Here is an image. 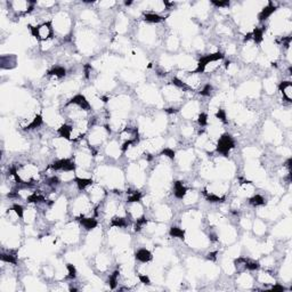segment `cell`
<instances>
[{
  "mask_svg": "<svg viewBox=\"0 0 292 292\" xmlns=\"http://www.w3.org/2000/svg\"><path fill=\"white\" fill-rule=\"evenodd\" d=\"M207 115L205 114H200V117H199V123H200L201 126H205L207 124Z\"/></svg>",
  "mask_w": 292,
  "mask_h": 292,
  "instance_id": "21",
  "label": "cell"
},
{
  "mask_svg": "<svg viewBox=\"0 0 292 292\" xmlns=\"http://www.w3.org/2000/svg\"><path fill=\"white\" fill-rule=\"evenodd\" d=\"M208 256H209V257H208V258H209V259H210V258H211V259H214H214H216V252H214V253H209Z\"/></svg>",
  "mask_w": 292,
  "mask_h": 292,
  "instance_id": "27",
  "label": "cell"
},
{
  "mask_svg": "<svg viewBox=\"0 0 292 292\" xmlns=\"http://www.w3.org/2000/svg\"><path fill=\"white\" fill-rule=\"evenodd\" d=\"M13 210H14V212L17 214L18 217H23V208H22V205L14 204Z\"/></svg>",
  "mask_w": 292,
  "mask_h": 292,
  "instance_id": "18",
  "label": "cell"
},
{
  "mask_svg": "<svg viewBox=\"0 0 292 292\" xmlns=\"http://www.w3.org/2000/svg\"><path fill=\"white\" fill-rule=\"evenodd\" d=\"M136 258H137L139 261L146 262V261H150V260L152 259V254H151V252H150L148 250H146V249H140L139 251L136 253Z\"/></svg>",
  "mask_w": 292,
  "mask_h": 292,
  "instance_id": "4",
  "label": "cell"
},
{
  "mask_svg": "<svg viewBox=\"0 0 292 292\" xmlns=\"http://www.w3.org/2000/svg\"><path fill=\"white\" fill-rule=\"evenodd\" d=\"M145 20L151 23H159L163 21V17L157 14H145Z\"/></svg>",
  "mask_w": 292,
  "mask_h": 292,
  "instance_id": "9",
  "label": "cell"
},
{
  "mask_svg": "<svg viewBox=\"0 0 292 292\" xmlns=\"http://www.w3.org/2000/svg\"><path fill=\"white\" fill-rule=\"evenodd\" d=\"M163 154L164 155H167V157H175V152L172 151V150H170V148H166V150H163Z\"/></svg>",
  "mask_w": 292,
  "mask_h": 292,
  "instance_id": "23",
  "label": "cell"
},
{
  "mask_svg": "<svg viewBox=\"0 0 292 292\" xmlns=\"http://www.w3.org/2000/svg\"><path fill=\"white\" fill-rule=\"evenodd\" d=\"M274 12H275V7L272 4H269L267 7H265V8L262 9V12L260 13V15H259V18H260V20H266V18L268 17V16H270Z\"/></svg>",
  "mask_w": 292,
  "mask_h": 292,
  "instance_id": "6",
  "label": "cell"
},
{
  "mask_svg": "<svg viewBox=\"0 0 292 292\" xmlns=\"http://www.w3.org/2000/svg\"><path fill=\"white\" fill-rule=\"evenodd\" d=\"M212 4L216 5V6H219V7H222V6H228L229 2L228 1H212Z\"/></svg>",
  "mask_w": 292,
  "mask_h": 292,
  "instance_id": "24",
  "label": "cell"
},
{
  "mask_svg": "<svg viewBox=\"0 0 292 292\" xmlns=\"http://www.w3.org/2000/svg\"><path fill=\"white\" fill-rule=\"evenodd\" d=\"M67 269H69V276H70V277H75V274H77L75 267H74L73 265L69 264V265H67Z\"/></svg>",
  "mask_w": 292,
  "mask_h": 292,
  "instance_id": "19",
  "label": "cell"
},
{
  "mask_svg": "<svg viewBox=\"0 0 292 292\" xmlns=\"http://www.w3.org/2000/svg\"><path fill=\"white\" fill-rule=\"evenodd\" d=\"M52 168L55 170H64V171H71L74 169V163L69 159H63L59 161H56L52 164Z\"/></svg>",
  "mask_w": 292,
  "mask_h": 292,
  "instance_id": "2",
  "label": "cell"
},
{
  "mask_svg": "<svg viewBox=\"0 0 292 292\" xmlns=\"http://www.w3.org/2000/svg\"><path fill=\"white\" fill-rule=\"evenodd\" d=\"M119 273L115 272L111 277H110V282H111V288H115V284H117V277H118Z\"/></svg>",
  "mask_w": 292,
  "mask_h": 292,
  "instance_id": "20",
  "label": "cell"
},
{
  "mask_svg": "<svg viewBox=\"0 0 292 292\" xmlns=\"http://www.w3.org/2000/svg\"><path fill=\"white\" fill-rule=\"evenodd\" d=\"M139 279L143 282V283H145V284H150V279H148V277L147 276H145V275H140L139 276Z\"/></svg>",
  "mask_w": 292,
  "mask_h": 292,
  "instance_id": "26",
  "label": "cell"
},
{
  "mask_svg": "<svg viewBox=\"0 0 292 292\" xmlns=\"http://www.w3.org/2000/svg\"><path fill=\"white\" fill-rule=\"evenodd\" d=\"M170 235L174 236V237H180V239H183L184 231L180 229V228H178V227H172L170 229Z\"/></svg>",
  "mask_w": 292,
  "mask_h": 292,
  "instance_id": "12",
  "label": "cell"
},
{
  "mask_svg": "<svg viewBox=\"0 0 292 292\" xmlns=\"http://www.w3.org/2000/svg\"><path fill=\"white\" fill-rule=\"evenodd\" d=\"M233 147H234V142L232 139V137L228 135H224L222 138L219 139L217 150H218V152L226 155L227 153L229 152V150Z\"/></svg>",
  "mask_w": 292,
  "mask_h": 292,
  "instance_id": "1",
  "label": "cell"
},
{
  "mask_svg": "<svg viewBox=\"0 0 292 292\" xmlns=\"http://www.w3.org/2000/svg\"><path fill=\"white\" fill-rule=\"evenodd\" d=\"M80 222L85 226V228H87V229H92L97 226V222L92 218H82Z\"/></svg>",
  "mask_w": 292,
  "mask_h": 292,
  "instance_id": "7",
  "label": "cell"
},
{
  "mask_svg": "<svg viewBox=\"0 0 292 292\" xmlns=\"http://www.w3.org/2000/svg\"><path fill=\"white\" fill-rule=\"evenodd\" d=\"M41 122H42V119H41V117H40V115H37V117L33 119V121L30 123V126L27 127V128H29V129L37 128V127H39L40 124H41Z\"/></svg>",
  "mask_w": 292,
  "mask_h": 292,
  "instance_id": "15",
  "label": "cell"
},
{
  "mask_svg": "<svg viewBox=\"0 0 292 292\" xmlns=\"http://www.w3.org/2000/svg\"><path fill=\"white\" fill-rule=\"evenodd\" d=\"M75 183L78 184V187L80 189H83V188L88 186V185H92V180L90 179H85V178H75Z\"/></svg>",
  "mask_w": 292,
  "mask_h": 292,
  "instance_id": "10",
  "label": "cell"
},
{
  "mask_svg": "<svg viewBox=\"0 0 292 292\" xmlns=\"http://www.w3.org/2000/svg\"><path fill=\"white\" fill-rule=\"evenodd\" d=\"M49 74L56 75V77H64V75H65V70H64L63 67L56 66V67H54L52 71H49Z\"/></svg>",
  "mask_w": 292,
  "mask_h": 292,
  "instance_id": "11",
  "label": "cell"
},
{
  "mask_svg": "<svg viewBox=\"0 0 292 292\" xmlns=\"http://www.w3.org/2000/svg\"><path fill=\"white\" fill-rule=\"evenodd\" d=\"M253 39L256 42H260L262 40V30L260 29H256L253 31Z\"/></svg>",
  "mask_w": 292,
  "mask_h": 292,
  "instance_id": "16",
  "label": "cell"
},
{
  "mask_svg": "<svg viewBox=\"0 0 292 292\" xmlns=\"http://www.w3.org/2000/svg\"><path fill=\"white\" fill-rule=\"evenodd\" d=\"M185 194H186V188L183 186V183L177 182L175 184V195L179 199H183Z\"/></svg>",
  "mask_w": 292,
  "mask_h": 292,
  "instance_id": "5",
  "label": "cell"
},
{
  "mask_svg": "<svg viewBox=\"0 0 292 292\" xmlns=\"http://www.w3.org/2000/svg\"><path fill=\"white\" fill-rule=\"evenodd\" d=\"M139 199H140V194H139V193L136 192L134 195L129 197V202H138V201H139Z\"/></svg>",
  "mask_w": 292,
  "mask_h": 292,
  "instance_id": "22",
  "label": "cell"
},
{
  "mask_svg": "<svg viewBox=\"0 0 292 292\" xmlns=\"http://www.w3.org/2000/svg\"><path fill=\"white\" fill-rule=\"evenodd\" d=\"M1 260L6 262H12V264H15V262H16V259H15L13 256H10V254H2V256H1Z\"/></svg>",
  "mask_w": 292,
  "mask_h": 292,
  "instance_id": "17",
  "label": "cell"
},
{
  "mask_svg": "<svg viewBox=\"0 0 292 292\" xmlns=\"http://www.w3.org/2000/svg\"><path fill=\"white\" fill-rule=\"evenodd\" d=\"M217 118H219L222 121H226V115H225V113L222 112V110H219V112L217 113Z\"/></svg>",
  "mask_w": 292,
  "mask_h": 292,
  "instance_id": "25",
  "label": "cell"
},
{
  "mask_svg": "<svg viewBox=\"0 0 292 292\" xmlns=\"http://www.w3.org/2000/svg\"><path fill=\"white\" fill-rule=\"evenodd\" d=\"M250 203H251V204H253V205H261V204H264V203H265V200H264V197H262V196L256 195V196H253L252 199L250 200Z\"/></svg>",
  "mask_w": 292,
  "mask_h": 292,
  "instance_id": "14",
  "label": "cell"
},
{
  "mask_svg": "<svg viewBox=\"0 0 292 292\" xmlns=\"http://www.w3.org/2000/svg\"><path fill=\"white\" fill-rule=\"evenodd\" d=\"M58 132H59V135H61L62 137H64V138H67V139H69V138L71 137V135H72V127L64 124V126H62L61 128H59Z\"/></svg>",
  "mask_w": 292,
  "mask_h": 292,
  "instance_id": "8",
  "label": "cell"
},
{
  "mask_svg": "<svg viewBox=\"0 0 292 292\" xmlns=\"http://www.w3.org/2000/svg\"><path fill=\"white\" fill-rule=\"evenodd\" d=\"M111 224H112V226H115V227H123L127 225L126 222H124V219L119 218V217H115V218L112 219Z\"/></svg>",
  "mask_w": 292,
  "mask_h": 292,
  "instance_id": "13",
  "label": "cell"
},
{
  "mask_svg": "<svg viewBox=\"0 0 292 292\" xmlns=\"http://www.w3.org/2000/svg\"><path fill=\"white\" fill-rule=\"evenodd\" d=\"M70 103H73V104L79 105L82 110H89V107H90L89 103L86 100V98H85L82 95H77V96H74Z\"/></svg>",
  "mask_w": 292,
  "mask_h": 292,
  "instance_id": "3",
  "label": "cell"
}]
</instances>
